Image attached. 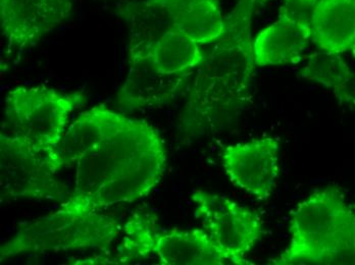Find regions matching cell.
Listing matches in <instances>:
<instances>
[{
  "label": "cell",
  "mask_w": 355,
  "mask_h": 265,
  "mask_svg": "<svg viewBox=\"0 0 355 265\" xmlns=\"http://www.w3.org/2000/svg\"><path fill=\"white\" fill-rule=\"evenodd\" d=\"M223 167L232 184L259 200L272 195L280 172V144L272 137L225 146Z\"/></svg>",
  "instance_id": "obj_9"
},
{
  "label": "cell",
  "mask_w": 355,
  "mask_h": 265,
  "mask_svg": "<svg viewBox=\"0 0 355 265\" xmlns=\"http://www.w3.org/2000/svg\"><path fill=\"white\" fill-rule=\"evenodd\" d=\"M166 152L148 122L125 118L76 163L75 188L60 209L91 214L146 197L166 171Z\"/></svg>",
  "instance_id": "obj_1"
},
{
  "label": "cell",
  "mask_w": 355,
  "mask_h": 265,
  "mask_svg": "<svg viewBox=\"0 0 355 265\" xmlns=\"http://www.w3.org/2000/svg\"><path fill=\"white\" fill-rule=\"evenodd\" d=\"M129 62L147 60L160 72L168 75H179L192 72L198 68L207 53L176 28L168 30L155 42L129 51Z\"/></svg>",
  "instance_id": "obj_15"
},
{
  "label": "cell",
  "mask_w": 355,
  "mask_h": 265,
  "mask_svg": "<svg viewBox=\"0 0 355 265\" xmlns=\"http://www.w3.org/2000/svg\"><path fill=\"white\" fill-rule=\"evenodd\" d=\"M241 1L253 4V6H257V8H259V6H263V4L266 3V2L268 1V0H241Z\"/></svg>",
  "instance_id": "obj_21"
},
{
  "label": "cell",
  "mask_w": 355,
  "mask_h": 265,
  "mask_svg": "<svg viewBox=\"0 0 355 265\" xmlns=\"http://www.w3.org/2000/svg\"><path fill=\"white\" fill-rule=\"evenodd\" d=\"M125 118L124 114L103 104L80 113L67 128L56 147L64 167L76 165L80 158L114 132Z\"/></svg>",
  "instance_id": "obj_13"
},
{
  "label": "cell",
  "mask_w": 355,
  "mask_h": 265,
  "mask_svg": "<svg viewBox=\"0 0 355 265\" xmlns=\"http://www.w3.org/2000/svg\"><path fill=\"white\" fill-rule=\"evenodd\" d=\"M116 264L157 256L164 265H226L235 262L205 230L160 232L150 213L134 214L125 225Z\"/></svg>",
  "instance_id": "obj_5"
},
{
  "label": "cell",
  "mask_w": 355,
  "mask_h": 265,
  "mask_svg": "<svg viewBox=\"0 0 355 265\" xmlns=\"http://www.w3.org/2000/svg\"><path fill=\"white\" fill-rule=\"evenodd\" d=\"M177 30L198 43H214L226 32V17L220 0H200L192 6L176 23Z\"/></svg>",
  "instance_id": "obj_17"
},
{
  "label": "cell",
  "mask_w": 355,
  "mask_h": 265,
  "mask_svg": "<svg viewBox=\"0 0 355 265\" xmlns=\"http://www.w3.org/2000/svg\"><path fill=\"white\" fill-rule=\"evenodd\" d=\"M191 197L196 203V219L218 246L231 256L236 265L252 264L245 256L263 235L261 217L218 194L196 190Z\"/></svg>",
  "instance_id": "obj_8"
},
{
  "label": "cell",
  "mask_w": 355,
  "mask_h": 265,
  "mask_svg": "<svg viewBox=\"0 0 355 265\" xmlns=\"http://www.w3.org/2000/svg\"><path fill=\"white\" fill-rule=\"evenodd\" d=\"M83 92L58 91L46 86L12 88L4 101L6 126L12 135L58 147L71 114L85 104Z\"/></svg>",
  "instance_id": "obj_7"
},
{
  "label": "cell",
  "mask_w": 355,
  "mask_h": 265,
  "mask_svg": "<svg viewBox=\"0 0 355 265\" xmlns=\"http://www.w3.org/2000/svg\"><path fill=\"white\" fill-rule=\"evenodd\" d=\"M116 217L78 214L58 208L23 226L0 249V260L18 255L79 249H103L121 234Z\"/></svg>",
  "instance_id": "obj_4"
},
{
  "label": "cell",
  "mask_w": 355,
  "mask_h": 265,
  "mask_svg": "<svg viewBox=\"0 0 355 265\" xmlns=\"http://www.w3.org/2000/svg\"><path fill=\"white\" fill-rule=\"evenodd\" d=\"M255 10L235 2L226 32L205 55L189 83L185 107L188 126L209 127L235 111L250 97L255 64L250 28Z\"/></svg>",
  "instance_id": "obj_2"
},
{
  "label": "cell",
  "mask_w": 355,
  "mask_h": 265,
  "mask_svg": "<svg viewBox=\"0 0 355 265\" xmlns=\"http://www.w3.org/2000/svg\"><path fill=\"white\" fill-rule=\"evenodd\" d=\"M66 169L58 148L39 145L12 134H0V191L6 200L66 201Z\"/></svg>",
  "instance_id": "obj_6"
},
{
  "label": "cell",
  "mask_w": 355,
  "mask_h": 265,
  "mask_svg": "<svg viewBox=\"0 0 355 265\" xmlns=\"http://www.w3.org/2000/svg\"><path fill=\"white\" fill-rule=\"evenodd\" d=\"M198 1L200 0H141L121 4L116 12L129 28L128 53L155 42Z\"/></svg>",
  "instance_id": "obj_12"
},
{
  "label": "cell",
  "mask_w": 355,
  "mask_h": 265,
  "mask_svg": "<svg viewBox=\"0 0 355 265\" xmlns=\"http://www.w3.org/2000/svg\"><path fill=\"white\" fill-rule=\"evenodd\" d=\"M333 92L340 102L345 103L355 109V74L342 87Z\"/></svg>",
  "instance_id": "obj_20"
},
{
  "label": "cell",
  "mask_w": 355,
  "mask_h": 265,
  "mask_svg": "<svg viewBox=\"0 0 355 265\" xmlns=\"http://www.w3.org/2000/svg\"><path fill=\"white\" fill-rule=\"evenodd\" d=\"M352 55H354V57H355V46L354 48L352 51Z\"/></svg>",
  "instance_id": "obj_22"
},
{
  "label": "cell",
  "mask_w": 355,
  "mask_h": 265,
  "mask_svg": "<svg viewBox=\"0 0 355 265\" xmlns=\"http://www.w3.org/2000/svg\"><path fill=\"white\" fill-rule=\"evenodd\" d=\"M319 0H284L279 17L311 29L313 12Z\"/></svg>",
  "instance_id": "obj_19"
},
{
  "label": "cell",
  "mask_w": 355,
  "mask_h": 265,
  "mask_svg": "<svg viewBox=\"0 0 355 265\" xmlns=\"http://www.w3.org/2000/svg\"><path fill=\"white\" fill-rule=\"evenodd\" d=\"M300 74L303 79L315 82L334 91L342 87L354 73L339 53L322 51L309 57Z\"/></svg>",
  "instance_id": "obj_18"
},
{
  "label": "cell",
  "mask_w": 355,
  "mask_h": 265,
  "mask_svg": "<svg viewBox=\"0 0 355 265\" xmlns=\"http://www.w3.org/2000/svg\"><path fill=\"white\" fill-rule=\"evenodd\" d=\"M122 87L118 104L125 111L155 109L176 99L189 85L193 71L179 75L160 72L147 60H132Z\"/></svg>",
  "instance_id": "obj_11"
},
{
  "label": "cell",
  "mask_w": 355,
  "mask_h": 265,
  "mask_svg": "<svg viewBox=\"0 0 355 265\" xmlns=\"http://www.w3.org/2000/svg\"><path fill=\"white\" fill-rule=\"evenodd\" d=\"M73 0H0V27L8 51L34 46L73 12Z\"/></svg>",
  "instance_id": "obj_10"
},
{
  "label": "cell",
  "mask_w": 355,
  "mask_h": 265,
  "mask_svg": "<svg viewBox=\"0 0 355 265\" xmlns=\"http://www.w3.org/2000/svg\"><path fill=\"white\" fill-rule=\"evenodd\" d=\"M313 40L322 51L342 53L355 46V0H319L311 21Z\"/></svg>",
  "instance_id": "obj_16"
},
{
  "label": "cell",
  "mask_w": 355,
  "mask_h": 265,
  "mask_svg": "<svg viewBox=\"0 0 355 265\" xmlns=\"http://www.w3.org/2000/svg\"><path fill=\"white\" fill-rule=\"evenodd\" d=\"M313 39L309 27L279 17L278 21L259 32L252 44L257 66L297 64Z\"/></svg>",
  "instance_id": "obj_14"
},
{
  "label": "cell",
  "mask_w": 355,
  "mask_h": 265,
  "mask_svg": "<svg viewBox=\"0 0 355 265\" xmlns=\"http://www.w3.org/2000/svg\"><path fill=\"white\" fill-rule=\"evenodd\" d=\"M290 232L289 246L270 264H320L327 252L355 236V214L341 190L328 187L298 204Z\"/></svg>",
  "instance_id": "obj_3"
}]
</instances>
